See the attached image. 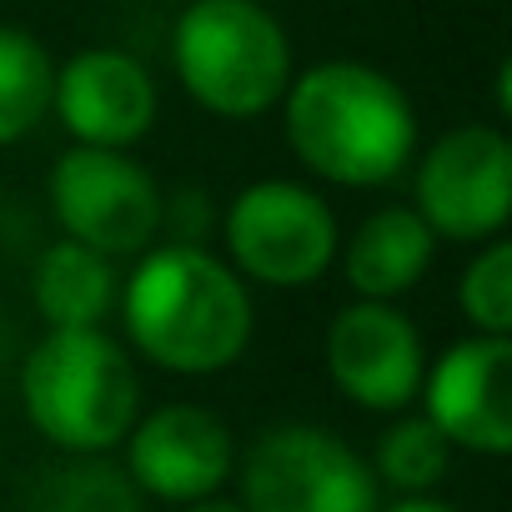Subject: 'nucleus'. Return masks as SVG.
<instances>
[{
    "label": "nucleus",
    "instance_id": "18",
    "mask_svg": "<svg viewBox=\"0 0 512 512\" xmlns=\"http://www.w3.org/2000/svg\"><path fill=\"white\" fill-rule=\"evenodd\" d=\"M457 307L482 337H512V241L492 236L457 282Z\"/></svg>",
    "mask_w": 512,
    "mask_h": 512
},
{
    "label": "nucleus",
    "instance_id": "20",
    "mask_svg": "<svg viewBox=\"0 0 512 512\" xmlns=\"http://www.w3.org/2000/svg\"><path fill=\"white\" fill-rule=\"evenodd\" d=\"M181 512H246V507H241L236 497H221V492H216V497H201V502H186Z\"/></svg>",
    "mask_w": 512,
    "mask_h": 512
},
{
    "label": "nucleus",
    "instance_id": "13",
    "mask_svg": "<svg viewBox=\"0 0 512 512\" xmlns=\"http://www.w3.org/2000/svg\"><path fill=\"white\" fill-rule=\"evenodd\" d=\"M432 251L437 236L412 206H382L352 231L342 251V277L362 302H397L427 277Z\"/></svg>",
    "mask_w": 512,
    "mask_h": 512
},
{
    "label": "nucleus",
    "instance_id": "9",
    "mask_svg": "<svg viewBox=\"0 0 512 512\" xmlns=\"http://www.w3.org/2000/svg\"><path fill=\"white\" fill-rule=\"evenodd\" d=\"M236 472L231 427L196 402H166L131 422L126 432V477L141 497L156 502H201L216 497Z\"/></svg>",
    "mask_w": 512,
    "mask_h": 512
},
{
    "label": "nucleus",
    "instance_id": "16",
    "mask_svg": "<svg viewBox=\"0 0 512 512\" xmlns=\"http://www.w3.org/2000/svg\"><path fill=\"white\" fill-rule=\"evenodd\" d=\"M31 512H146V497L126 477V467L106 462L101 452L51 467L31 492Z\"/></svg>",
    "mask_w": 512,
    "mask_h": 512
},
{
    "label": "nucleus",
    "instance_id": "11",
    "mask_svg": "<svg viewBox=\"0 0 512 512\" xmlns=\"http://www.w3.org/2000/svg\"><path fill=\"white\" fill-rule=\"evenodd\" d=\"M327 372L342 397L367 412H402L417 402L427 352L412 317L392 302H352L327 327Z\"/></svg>",
    "mask_w": 512,
    "mask_h": 512
},
{
    "label": "nucleus",
    "instance_id": "12",
    "mask_svg": "<svg viewBox=\"0 0 512 512\" xmlns=\"http://www.w3.org/2000/svg\"><path fill=\"white\" fill-rule=\"evenodd\" d=\"M156 106V81L131 51L91 46L56 66L51 111L61 116L66 136H76V146L131 151L141 136H151Z\"/></svg>",
    "mask_w": 512,
    "mask_h": 512
},
{
    "label": "nucleus",
    "instance_id": "8",
    "mask_svg": "<svg viewBox=\"0 0 512 512\" xmlns=\"http://www.w3.org/2000/svg\"><path fill=\"white\" fill-rule=\"evenodd\" d=\"M417 216L442 241H492L512 216V141L497 126H457L417 161Z\"/></svg>",
    "mask_w": 512,
    "mask_h": 512
},
{
    "label": "nucleus",
    "instance_id": "17",
    "mask_svg": "<svg viewBox=\"0 0 512 512\" xmlns=\"http://www.w3.org/2000/svg\"><path fill=\"white\" fill-rule=\"evenodd\" d=\"M452 467V442L422 417H397L382 437H377V452H372V477L397 487L402 497H417V492H432Z\"/></svg>",
    "mask_w": 512,
    "mask_h": 512
},
{
    "label": "nucleus",
    "instance_id": "4",
    "mask_svg": "<svg viewBox=\"0 0 512 512\" xmlns=\"http://www.w3.org/2000/svg\"><path fill=\"white\" fill-rule=\"evenodd\" d=\"M181 91L221 116L256 121L282 106L292 86V41L262 0H191L171 31Z\"/></svg>",
    "mask_w": 512,
    "mask_h": 512
},
{
    "label": "nucleus",
    "instance_id": "6",
    "mask_svg": "<svg viewBox=\"0 0 512 512\" xmlns=\"http://www.w3.org/2000/svg\"><path fill=\"white\" fill-rule=\"evenodd\" d=\"M241 467L246 512H377L382 482L372 462L327 427L282 422L251 442Z\"/></svg>",
    "mask_w": 512,
    "mask_h": 512
},
{
    "label": "nucleus",
    "instance_id": "14",
    "mask_svg": "<svg viewBox=\"0 0 512 512\" xmlns=\"http://www.w3.org/2000/svg\"><path fill=\"white\" fill-rule=\"evenodd\" d=\"M116 262L71 236L51 241L36 262V312L51 332H71V327H101L116 307Z\"/></svg>",
    "mask_w": 512,
    "mask_h": 512
},
{
    "label": "nucleus",
    "instance_id": "19",
    "mask_svg": "<svg viewBox=\"0 0 512 512\" xmlns=\"http://www.w3.org/2000/svg\"><path fill=\"white\" fill-rule=\"evenodd\" d=\"M377 512H457V507H452V502H442V497H432V492H417V497H402V502L377 507Z\"/></svg>",
    "mask_w": 512,
    "mask_h": 512
},
{
    "label": "nucleus",
    "instance_id": "7",
    "mask_svg": "<svg viewBox=\"0 0 512 512\" xmlns=\"http://www.w3.org/2000/svg\"><path fill=\"white\" fill-rule=\"evenodd\" d=\"M51 211L71 241L111 256V262L141 256L166 226L156 176L131 151L106 146H71L51 166Z\"/></svg>",
    "mask_w": 512,
    "mask_h": 512
},
{
    "label": "nucleus",
    "instance_id": "5",
    "mask_svg": "<svg viewBox=\"0 0 512 512\" xmlns=\"http://www.w3.org/2000/svg\"><path fill=\"white\" fill-rule=\"evenodd\" d=\"M221 231H226V262L236 267V277L277 292L312 287L342 251V231L327 196L287 176L241 186L226 206Z\"/></svg>",
    "mask_w": 512,
    "mask_h": 512
},
{
    "label": "nucleus",
    "instance_id": "15",
    "mask_svg": "<svg viewBox=\"0 0 512 512\" xmlns=\"http://www.w3.org/2000/svg\"><path fill=\"white\" fill-rule=\"evenodd\" d=\"M51 86H56L51 51L21 26H0V146L26 141L46 121Z\"/></svg>",
    "mask_w": 512,
    "mask_h": 512
},
{
    "label": "nucleus",
    "instance_id": "3",
    "mask_svg": "<svg viewBox=\"0 0 512 512\" xmlns=\"http://www.w3.org/2000/svg\"><path fill=\"white\" fill-rule=\"evenodd\" d=\"M21 402L51 447L101 457L141 417V377L131 352L101 327L46 332L21 367Z\"/></svg>",
    "mask_w": 512,
    "mask_h": 512
},
{
    "label": "nucleus",
    "instance_id": "2",
    "mask_svg": "<svg viewBox=\"0 0 512 512\" xmlns=\"http://www.w3.org/2000/svg\"><path fill=\"white\" fill-rule=\"evenodd\" d=\"M282 116L292 156L332 186H387L417 156V111L407 91L367 61L307 66L292 76Z\"/></svg>",
    "mask_w": 512,
    "mask_h": 512
},
{
    "label": "nucleus",
    "instance_id": "1",
    "mask_svg": "<svg viewBox=\"0 0 512 512\" xmlns=\"http://www.w3.org/2000/svg\"><path fill=\"white\" fill-rule=\"evenodd\" d=\"M116 302L131 347L161 372L216 377L251 347V292L226 256L201 241L146 246Z\"/></svg>",
    "mask_w": 512,
    "mask_h": 512
},
{
    "label": "nucleus",
    "instance_id": "10",
    "mask_svg": "<svg viewBox=\"0 0 512 512\" xmlns=\"http://www.w3.org/2000/svg\"><path fill=\"white\" fill-rule=\"evenodd\" d=\"M427 422L477 457L512 452V337H462L422 377Z\"/></svg>",
    "mask_w": 512,
    "mask_h": 512
}]
</instances>
